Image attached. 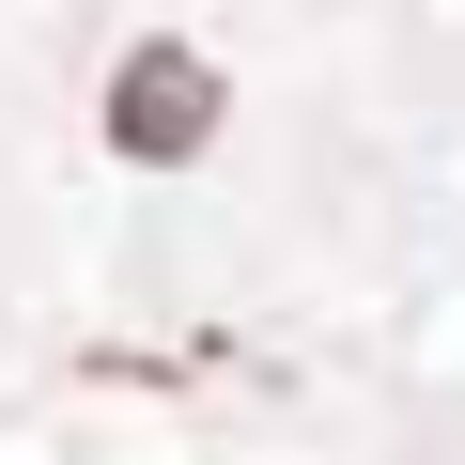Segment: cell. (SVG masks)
Returning <instances> with one entry per match:
<instances>
[{
  "mask_svg": "<svg viewBox=\"0 0 465 465\" xmlns=\"http://www.w3.org/2000/svg\"><path fill=\"white\" fill-rule=\"evenodd\" d=\"M202 140H217V63H186V47H140V63L109 78V155L171 171V155H202Z\"/></svg>",
  "mask_w": 465,
  "mask_h": 465,
  "instance_id": "1",
  "label": "cell"
}]
</instances>
